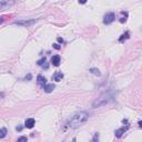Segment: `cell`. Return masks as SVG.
Instances as JSON below:
<instances>
[{
  "label": "cell",
  "instance_id": "1",
  "mask_svg": "<svg viewBox=\"0 0 142 142\" xmlns=\"http://www.w3.org/2000/svg\"><path fill=\"white\" fill-rule=\"evenodd\" d=\"M88 118H89V114L87 112H84V111L77 112L69 119V121H68V127L71 128V129H77V128L81 127L83 123L87 122Z\"/></svg>",
  "mask_w": 142,
  "mask_h": 142
},
{
  "label": "cell",
  "instance_id": "2",
  "mask_svg": "<svg viewBox=\"0 0 142 142\" xmlns=\"http://www.w3.org/2000/svg\"><path fill=\"white\" fill-rule=\"evenodd\" d=\"M112 100H113L112 94H111V93H104V94H102L101 97H99L96 101L92 103V107H93V108L103 107V106H106L107 103H109L110 101H112Z\"/></svg>",
  "mask_w": 142,
  "mask_h": 142
},
{
  "label": "cell",
  "instance_id": "3",
  "mask_svg": "<svg viewBox=\"0 0 142 142\" xmlns=\"http://www.w3.org/2000/svg\"><path fill=\"white\" fill-rule=\"evenodd\" d=\"M16 3V0H1L0 1V10H5L10 8Z\"/></svg>",
  "mask_w": 142,
  "mask_h": 142
},
{
  "label": "cell",
  "instance_id": "4",
  "mask_svg": "<svg viewBox=\"0 0 142 142\" xmlns=\"http://www.w3.org/2000/svg\"><path fill=\"white\" fill-rule=\"evenodd\" d=\"M114 18H116L114 13H113V12H109V13H107V15L104 16V18H103V23L104 24H110L111 22H113Z\"/></svg>",
  "mask_w": 142,
  "mask_h": 142
},
{
  "label": "cell",
  "instance_id": "5",
  "mask_svg": "<svg viewBox=\"0 0 142 142\" xmlns=\"http://www.w3.org/2000/svg\"><path fill=\"white\" fill-rule=\"evenodd\" d=\"M34 123H36L34 119L29 118V119H27V120H26V122H24V127H26V128H28V129H31V128H33Z\"/></svg>",
  "mask_w": 142,
  "mask_h": 142
},
{
  "label": "cell",
  "instance_id": "6",
  "mask_svg": "<svg viewBox=\"0 0 142 142\" xmlns=\"http://www.w3.org/2000/svg\"><path fill=\"white\" fill-rule=\"evenodd\" d=\"M60 62H61V59L59 55H53L52 58H51V63H52L55 67H58L60 66Z\"/></svg>",
  "mask_w": 142,
  "mask_h": 142
},
{
  "label": "cell",
  "instance_id": "7",
  "mask_svg": "<svg viewBox=\"0 0 142 142\" xmlns=\"http://www.w3.org/2000/svg\"><path fill=\"white\" fill-rule=\"evenodd\" d=\"M34 22H36V20H29V21H17L16 23H17V24H20V26L28 27V26H30V24L34 23Z\"/></svg>",
  "mask_w": 142,
  "mask_h": 142
},
{
  "label": "cell",
  "instance_id": "8",
  "mask_svg": "<svg viewBox=\"0 0 142 142\" xmlns=\"http://www.w3.org/2000/svg\"><path fill=\"white\" fill-rule=\"evenodd\" d=\"M62 79H63V73L62 72H57V73L53 75V80H55V81L59 82V81H61Z\"/></svg>",
  "mask_w": 142,
  "mask_h": 142
},
{
  "label": "cell",
  "instance_id": "9",
  "mask_svg": "<svg viewBox=\"0 0 142 142\" xmlns=\"http://www.w3.org/2000/svg\"><path fill=\"white\" fill-rule=\"evenodd\" d=\"M127 129H128V127H125V128H121V129H118V130L116 131V137L117 138H121L122 137V134L123 133L127 131Z\"/></svg>",
  "mask_w": 142,
  "mask_h": 142
},
{
  "label": "cell",
  "instance_id": "10",
  "mask_svg": "<svg viewBox=\"0 0 142 142\" xmlns=\"http://www.w3.org/2000/svg\"><path fill=\"white\" fill-rule=\"evenodd\" d=\"M44 90L46 92H52L55 90V84H44Z\"/></svg>",
  "mask_w": 142,
  "mask_h": 142
},
{
  "label": "cell",
  "instance_id": "11",
  "mask_svg": "<svg viewBox=\"0 0 142 142\" xmlns=\"http://www.w3.org/2000/svg\"><path fill=\"white\" fill-rule=\"evenodd\" d=\"M37 79H38V83L40 84V86H42V87H44V84L47 83V79L44 77V76H38V78H37Z\"/></svg>",
  "mask_w": 142,
  "mask_h": 142
},
{
  "label": "cell",
  "instance_id": "12",
  "mask_svg": "<svg viewBox=\"0 0 142 142\" xmlns=\"http://www.w3.org/2000/svg\"><path fill=\"white\" fill-rule=\"evenodd\" d=\"M129 38V32H125V33H123L122 36H121V38L119 39V41L120 42H123V40H125V39Z\"/></svg>",
  "mask_w": 142,
  "mask_h": 142
},
{
  "label": "cell",
  "instance_id": "13",
  "mask_svg": "<svg viewBox=\"0 0 142 142\" xmlns=\"http://www.w3.org/2000/svg\"><path fill=\"white\" fill-rule=\"evenodd\" d=\"M90 72L93 73V75H96V76H100V75H101V72H100L98 69H96V68H92V69H90Z\"/></svg>",
  "mask_w": 142,
  "mask_h": 142
},
{
  "label": "cell",
  "instance_id": "14",
  "mask_svg": "<svg viewBox=\"0 0 142 142\" xmlns=\"http://www.w3.org/2000/svg\"><path fill=\"white\" fill-rule=\"evenodd\" d=\"M6 134H7V130H6L5 128L0 129V138H5Z\"/></svg>",
  "mask_w": 142,
  "mask_h": 142
},
{
  "label": "cell",
  "instance_id": "15",
  "mask_svg": "<svg viewBox=\"0 0 142 142\" xmlns=\"http://www.w3.org/2000/svg\"><path fill=\"white\" fill-rule=\"evenodd\" d=\"M44 62H46V58H42V59H40V60H39L37 63H38L39 66H44Z\"/></svg>",
  "mask_w": 142,
  "mask_h": 142
},
{
  "label": "cell",
  "instance_id": "16",
  "mask_svg": "<svg viewBox=\"0 0 142 142\" xmlns=\"http://www.w3.org/2000/svg\"><path fill=\"white\" fill-rule=\"evenodd\" d=\"M127 17H128V13H125L124 17L121 18V19H120V22H125V21H127Z\"/></svg>",
  "mask_w": 142,
  "mask_h": 142
},
{
  "label": "cell",
  "instance_id": "17",
  "mask_svg": "<svg viewBox=\"0 0 142 142\" xmlns=\"http://www.w3.org/2000/svg\"><path fill=\"white\" fill-rule=\"evenodd\" d=\"M18 141H27V137H20Z\"/></svg>",
  "mask_w": 142,
  "mask_h": 142
},
{
  "label": "cell",
  "instance_id": "18",
  "mask_svg": "<svg viewBox=\"0 0 142 142\" xmlns=\"http://www.w3.org/2000/svg\"><path fill=\"white\" fill-rule=\"evenodd\" d=\"M53 48H55V49H58V50H59V49H60V48H61V47H60V46H59V44H53Z\"/></svg>",
  "mask_w": 142,
  "mask_h": 142
},
{
  "label": "cell",
  "instance_id": "19",
  "mask_svg": "<svg viewBox=\"0 0 142 142\" xmlns=\"http://www.w3.org/2000/svg\"><path fill=\"white\" fill-rule=\"evenodd\" d=\"M97 140H99V134H98V133H96V135H94V138H93V141H97Z\"/></svg>",
  "mask_w": 142,
  "mask_h": 142
},
{
  "label": "cell",
  "instance_id": "20",
  "mask_svg": "<svg viewBox=\"0 0 142 142\" xmlns=\"http://www.w3.org/2000/svg\"><path fill=\"white\" fill-rule=\"evenodd\" d=\"M87 0H79V3H86Z\"/></svg>",
  "mask_w": 142,
  "mask_h": 142
},
{
  "label": "cell",
  "instance_id": "21",
  "mask_svg": "<svg viewBox=\"0 0 142 142\" xmlns=\"http://www.w3.org/2000/svg\"><path fill=\"white\" fill-rule=\"evenodd\" d=\"M58 41H59V42H63V39L62 38H58Z\"/></svg>",
  "mask_w": 142,
  "mask_h": 142
},
{
  "label": "cell",
  "instance_id": "22",
  "mask_svg": "<svg viewBox=\"0 0 142 142\" xmlns=\"http://www.w3.org/2000/svg\"><path fill=\"white\" fill-rule=\"evenodd\" d=\"M3 21V17H0V23Z\"/></svg>",
  "mask_w": 142,
  "mask_h": 142
}]
</instances>
